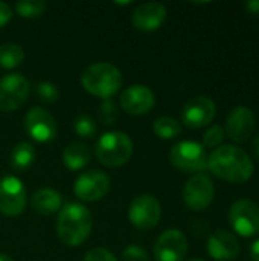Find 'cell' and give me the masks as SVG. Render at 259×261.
Listing matches in <instances>:
<instances>
[{
  "label": "cell",
  "instance_id": "ffe728a7",
  "mask_svg": "<svg viewBox=\"0 0 259 261\" xmlns=\"http://www.w3.org/2000/svg\"><path fill=\"white\" fill-rule=\"evenodd\" d=\"M90 162V150L84 142H70L63 151V164L70 171H79Z\"/></svg>",
  "mask_w": 259,
  "mask_h": 261
},
{
  "label": "cell",
  "instance_id": "f546056e",
  "mask_svg": "<svg viewBox=\"0 0 259 261\" xmlns=\"http://www.w3.org/2000/svg\"><path fill=\"white\" fill-rule=\"evenodd\" d=\"M82 261H118L116 257L105 248H93L90 249Z\"/></svg>",
  "mask_w": 259,
  "mask_h": 261
},
{
  "label": "cell",
  "instance_id": "d6a6232c",
  "mask_svg": "<svg viewBox=\"0 0 259 261\" xmlns=\"http://www.w3.org/2000/svg\"><path fill=\"white\" fill-rule=\"evenodd\" d=\"M250 255L253 261H259V239L256 242H253V245L250 246Z\"/></svg>",
  "mask_w": 259,
  "mask_h": 261
},
{
  "label": "cell",
  "instance_id": "7a4b0ae2",
  "mask_svg": "<svg viewBox=\"0 0 259 261\" xmlns=\"http://www.w3.org/2000/svg\"><path fill=\"white\" fill-rule=\"evenodd\" d=\"M93 228L92 213L81 203H66L56 220L58 239L66 246H81L90 236Z\"/></svg>",
  "mask_w": 259,
  "mask_h": 261
},
{
  "label": "cell",
  "instance_id": "44dd1931",
  "mask_svg": "<svg viewBox=\"0 0 259 261\" xmlns=\"http://www.w3.org/2000/svg\"><path fill=\"white\" fill-rule=\"evenodd\" d=\"M35 161V147L31 142H18L9 156V165L15 171H24L27 170Z\"/></svg>",
  "mask_w": 259,
  "mask_h": 261
},
{
  "label": "cell",
  "instance_id": "9a60e30c",
  "mask_svg": "<svg viewBox=\"0 0 259 261\" xmlns=\"http://www.w3.org/2000/svg\"><path fill=\"white\" fill-rule=\"evenodd\" d=\"M188 254V240L179 229H166L154 245L156 261H183Z\"/></svg>",
  "mask_w": 259,
  "mask_h": 261
},
{
  "label": "cell",
  "instance_id": "ba28073f",
  "mask_svg": "<svg viewBox=\"0 0 259 261\" xmlns=\"http://www.w3.org/2000/svg\"><path fill=\"white\" fill-rule=\"evenodd\" d=\"M31 90L29 81L20 73H8L0 78V110L15 112L27 99Z\"/></svg>",
  "mask_w": 259,
  "mask_h": 261
},
{
  "label": "cell",
  "instance_id": "4316f807",
  "mask_svg": "<svg viewBox=\"0 0 259 261\" xmlns=\"http://www.w3.org/2000/svg\"><path fill=\"white\" fill-rule=\"evenodd\" d=\"M118 115H119L118 104L113 99H104L101 106L98 107V118H99V122L104 125L114 124L118 119Z\"/></svg>",
  "mask_w": 259,
  "mask_h": 261
},
{
  "label": "cell",
  "instance_id": "484cf974",
  "mask_svg": "<svg viewBox=\"0 0 259 261\" xmlns=\"http://www.w3.org/2000/svg\"><path fill=\"white\" fill-rule=\"evenodd\" d=\"M35 95L38 96L40 101H43L46 104H53L60 98V90L50 81H40L35 86Z\"/></svg>",
  "mask_w": 259,
  "mask_h": 261
},
{
  "label": "cell",
  "instance_id": "8992f818",
  "mask_svg": "<svg viewBox=\"0 0 259 261\" xmlns=\"http://www.w3.org/2000/svg\"><path fill=\"white\" fill-rule=\"evenodd\" d=\"M162 217V206L160 202L151 194H140L133 199L128 219L136 229L148 231L159 225Z\"/></svg>",
  "mask_w": 259,
  "mask_h": 261
},
{
  "label": "cell",
  "instance_id": "ac0fdd59",
  "mask_svg": "<svg viewBox=\"0 0 259 261\" xmlns=\"http://www.w3.org/2000/svg\"><path fill=\"white\" fill-rule=\"evenodd\" d=\"M208 254L215 261H234L240 255V243L232 232L218 229L208 239Z\"/></svg>",
  "mask_w": 259,
  "mask_h": 261
},
{
  "label": "cell",
  "instance_id": "4dcf8cb0",
  "mask_svg": "<svg viewBox=\"0 0 259 261\" xmlns=\"http://www.w3.org/2000/svg\"><path fill=\"white\" fill-rule=\"evenodd\" d=\"M12 8L9 5H6L5 2H0V28L6 26L11 18H12Z\"/></svg>",
  "mask_w": 259,
  "mask_h": 261
},
{
  "label": "cell",
  "instance_id": "6da1fadb",
  "mask_svg": "<svg viewBox=\"0 0 259 261\" xmlns=\"http://www.w3.org/2000/svg\"><path fill=\"white\" fill-rule=\"evenodd\" d=\"M209 171L221 180L244 184L253 176L252 158L237 145H221L208 156Z\"/></svg>",
  "mask_w": 259,
  "mask_h": 261
},
{
  "label": "cell",
  "instance_id": "9c48e42d",
  "mask_svg": "<svg viewBox=\"0 0 259 261\" xmlns=\"http://www.w3.org/2000/svg\"><path fill=\"white\" fill-rule=\"evenodd\" d=\"M215 196V187L209 176L198 173L192 176L183 188V202L191 211H205Z\"/></svg>",
  "mask_w": 259,
  "mask_h": 261
},
{
  "label": "cell",
  "instance_id": "d6986e66",
  "mask_svg": "<svg viewBox=\"0 0 259 261\" xmlns=\"http://www.w3.org/2000/svg\"><path fill=\"white\" fill-rule=\"evenodd\" d=\"M31 205L35 213L41 216H52L55 213H60V210L63 208V199L58 191L52 188H41L34 193Z\"/></svg>",
  "mask_w": 259,
  "mask_h": 261
},
{
  "label": "cell",
  "instance_id": "e575fe53",
  "mask_svg": "<svg viewBox=\"0 0 259 261\" xmlns=\"http://www.w3.org/2000/svg\"><path fill=\"white\" fill-rule=\"evenodd\" d=\"M0 261H14L9 255H6V254H0Z\"/></svg>",
  "mask_w": 259,
  "mask_h": 261
},
{
  "label": "cell",
  "instance_id": "277c9868",
  "mask_svg": "<svg viewBox=\"0 0 259 261\" xmlns=\"http://www.w3.org/2000/svg\"><path fill=\"white\" fill-rule=\"evenodd\" d=\"M95 153L104 167H122L131 159L133 141L124 132H107L96 141Z\"/></svg>",
  "mask_w": 259,
  "mask_h": 261
},
{
  "label": "cell",
  "instance_id": "3957f363",
  "mask_svg": "<svg viewBox=\"0 0 259 261\" xmlns=\"http://www.w3.org/2000/svg\"><path fill=\"white\" fill-rule=\"evenodd\" d=\"M122 83L124 78L121 70L111 63H95L81 75L84 90L102 99H111V96L121 90Z\"/></svg>",
  "mask_w": 259,
  "mask_h": 261
},
{
  "label": "cell",
  "instance_id": "52a82bcc",
  "mask_svg": "<svg viewBox=\"0 0 259 261\" xmlns=\"http://www.w3.org/2000/svg\"><path fill=\"white\" fill-rule=\"evenodd\" d=\"M229 223L241 237H253L259 232V205L243 199L232 203L229 210Z\"/></svg>",
  "mask_w": 259,
  "mask_h": 261
},
{
  "label": "cell",
  "instance_id": "d590c367",
  "mask_svg": "<svg viewBox=\"0 0 259 261\" xmlns=\"http://www.w3.org/2000/svg\"><path fill=\"white\" fill-rule=\"evenodd\" d=\"M188 261H203V260H200V258H191V260H188Z\"/></svg>",
  "mask_w": 259,
  "mask_h": 261
},
{
  "label": "cell",
  "instance_id": "f1b7e54d",
  "mask_svg": "<svg viewBox=\"0 0 259 261\" xmlns=\"http://www.w3.org/2000/svg\"><path fill=\"white\" fill-rule=\"evenodd\" d=\"M122 261H148V254L139 245H128L122 251Z\"/></svg>",
  "mask_w": 259,
  "mask_h": 261
},
{
  "label": "cell",
  "instance_id": "e0dca14e",
  "mask_svg": "<svg viewBox=\"0 0 259 261\" xmlns=\"http://www.w3.org/2000/svg\"><path fill=\"white\" fill-rule=\"evenodd\" d=\"M166 20V8L159 2H148L133 11L131 23L140 32H153Z\"/></svg>",
  "mask_w": 259,
  "mask_h": 261
},
{
  "label": "cell",
  "instance_id": "5b68a950",
  "mask_svg": "<svg viewBox=\"0 0 259 261\" xmlns=\"http://www.w3.org/2000/svg\"><path fill=\"white\" fill-rule=\"evenodd\" d=\"M171 164L185 173H200L208 168V154L202 144L195 141H182L169 151Z\"/></svg>",
  "mask_w": 259,
  "mask_h": 261
},
{
  "label": "cell",
  "instance_id": "2e32d148",
  "mask_svg": "<svg viewBox=\"0 0 259 261\" xmlns=\"http://www.w3.org/2000/svg\"><path fill=\"white\" fill-rule=\"evenodd\" d=\"M119 104L125 113L133 116L147 115L156 104V96L151 89L143 84H133L127 87L119 98Z\"/></svg>",
  "mask_w": 259,
  "mask_h": 261
},
{
  "label": "cell",
  "instance_id": "836d02e7",
  "mask_svg": "<svg viewBox=\"0 0 259 261\" xmlns=\"http://www.w3.org/2000/svg\"><path fill=\"white\" fill-rule=\"evenodd\" d=\"M252 150H253V154H255V158L259 161V133L255 136V139H253V144H252Z\"/></svg>",
  "mask_w": 259,
  "mask_h": 261
},
{
  "label": "cell",
  "instance_id": "4fadbf2b",
  "mask_svg": "<svg viewBox=\"0 0 259 261\" xmlns=\"http://www.w3.org/2000/svg\"><path fill=\"white\" fill-rule=\"evenodd\" d=\"M75 196L82 202H96L110 191V177L98 170L82 173L73 185Z\"/></svg>",
  "mask_w": 259,
  "mask_h": 261
},
{
  "label": "cell",
  "instance_id": "cb8c5ba5",
  "mask_svg": "<svg viewBox=\"0 0 259 261\" xmlns=\"http://www.w3.org/2000/svg\"><path fill=\"white\" fill-rule=\"evenodd\" d=\"M15 12L23 18H37L46 11V2L43 0H20L14 6Z\"/></svg>",
  "mask_w": 259,
  "mask_h": 261
},
{
  "label": "cell",
  "instance_id": "603a6c76",
  "mask_svg": "<svg viewBox=\"0 0 259 261\" xmlns=\"http://www.w3.org/2000/svg\"><path fill=\"white\" fill-rule=\"evenodd\" d=\"M153 132L157 138L160 139H174L182 133V125L177 119L171 116H160L154 121Z\"/></svg>",
  "mask_w": 259,
  "mask_h": 261
},
{
  "label": "cell",
  "instance_id": "83f0119b",
  "mask_svg": "<svg viewBox=\"0 0 259 261\" xmlns=\"http://www.w3.org/2000/svg\"><path fill=\"white\" fill-rule=\"evenodd\" d=\"M224 138H226V133H224V128L221 127V125H211L206 132H205V135H203V147L205 148H212V150H215V148H218V147H221V142L224 141Z\"/></svg>",
  "mask_w": 259,
  "mask_h": 261
},
{
  "label": "cell",
  "instance_id": "8fae6325",
  "mask_svg": "<svg viewBox=\"0 0 259 261\" xmlns=\"http://www.w3.org/2000/svg\"><path fill=\"white\" fill-rule=\"evenodd\" d=\"M255 127H256L255 113L246 106H237L226 116L224 133L234 142L244 144L252 138Z\"/></svg>",
  "mask_w": 259,
  "mask_h": 261
},
{
  "label": "cell",
  "instance_id": "7c38bea8",
  "mask_svg": "<svg viewBox=\"0 0 259 261\" xmlns=\"http://www.w3.org/2000/svg\"><path fill=\"white\" fill-rule=\"evenodd\" d=\"M26 133L37 142L46 144L56 136V121L43 107H34L24 115L23 121Z\"/></svg>",
  "mask_w": 259,
  "mask_h": 261
},
{
  "label": "cell",
  "instance_id": "7402d4cb",
  "mask_svg": "<svg viewBox=\"0 0 259 261\" xmlns=\"http://www.w3.org/2000/svg\"><path fill=\"white\" fill-rule=\"evenodd\" d=\"M24 60V50L17 43H3L0 44V67L15 69Z\"/></svg>",
  "mask_w": 259,
  "mask_h": 261
},
{
  "label": "cell",
  "instance_id": "30bf717a",
  "mask_svg": "<svg viewBox=\"0 0 259 261\" xmlns=\"http://www.w3.org/2000/svg\"><path fill=\"white\" fill-rule=\"evenodd\" d=\"M26 206V187L15 176L0 179V213L8 217L20 216Z\"/></svg>",
  "mask_w": 259,
  "mask_h": 261
},
{
  "label": "cell",
  "instance_id": "5bb4252c",
  "mask_svg": "<svg viewBox=\"0 0 259 261\" xmlns=\"http://www.w3.org/2000/svg\"><path fill=\"white\" fill-rule=\"evenodd\" d=\"M215 104L209 96H194L182 109V122L192 130L209 125L215 118Z\"/></svg>",
  "mask_w": 259,
  "mask_h": 261
},
{
  "label": "cell",
  "instance_id": "1f68e13d",
  "mask_svg": "<svg viewBox=\"0 0 259 261\" xmlns=\"http://www.w3.org/2000/svg\"><path fill=\"white\" fill-rule=\"evenodd\" d=\"M246 9L252 15H259V0H249L246 3Z\"/></svg>",
  "mask_w": 259,
  "mask_h": 261
},
{
  "label": "cell",
  "instance_id": "d4e9b609",
  "mask_svg": "<svg viewBox=\"0 0 259 261\" xmlns=\"http://www.w3.org/2000/svg\"><path fill=\"white\" fill-rule=\"evenodd\" d=\"M73 130L81 138H93L96 135L98 125L93 118L89 115H79L73 121Z\"/></svg>",
  "mask_w": 259,
  "mask_h": 261
}]
</instances>
